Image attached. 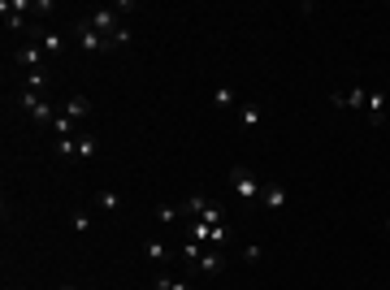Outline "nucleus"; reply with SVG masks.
Masks as SVG:
<instances>
[{"mask_svg": "<svg viewBox=\"0 0 390 290\" xmlns=\"http://www.w3.org/2000/svg\"><path fill=\"white\" fill-rule=\"evenodd\" d=\"M204 208H208V195H204V191H191V195L183 200V221H191V217L200 221V217H204Z\"/></svg>", "mask_w": 390, "mask_h": 290, "instance_id": "12", "label": "nucleus"}, {"mask_svg": "<svg viewBox=\"0 0 390 290\" xmlns=\"http://www.w3.org/2000/svg\"><path fill=\"white\" fill-rule=\"evenodd\" d=\"M191 273H208V278H213V273H221L225 269V255H221V247H213V251H200V260H195V264H187Z\"/></svg>", "mask_w": 390, "mask_h": 290, "instance_id": "8", "label": "nucleus"}, {"mask_svg": "<svg viewBox=\"0 0 390 290\" xmlns=\"http://www.w3.org/2000/svg\"><path fill=\"white\" fill-rule=\"evenodd\" d=\"M74 148H78V160H91V156H95V148H100V143H95V135H91V130H78Z\"/></svg>", "mask_w": 390, "mask_h": 290, "instance_id": "16", "label": "nucleus"}, {"mask_svg": "<svg viewBox=\"0 0 390 290\" xmlns=\"http://www.w3.org/2000/svg\"><path fill=\"white\" fill-rule=\"evenodd\" d=\"M130 39H135V35H130V26H118L109 35V48H130Z\"/></svg>", "mask_w": 390, "mask_h": 290, "instance_id": "20", "label": "nucleus"}, {"mask_svg": "<svg viewBox=\"0 0 390 290\" xmlns=\"http://www.w3.org/2000/svg\"><path fill=\"white\" fill-rule=\"evenodd\" d=\"M260 204H265L269 213H282V208H286V186L265 182V186H260Z\"/></svg>", "mask_w": 390, "mask_h": 290, "instance_id": "9", "label": "nucleus"}, {"mask_svg": "<svg viewBox=\"0 0 390 290\" xmlns=\"http://www.w3.org/2000/svg\"><path fill=\"white\" fill-rule=\"evenodd\" d=\"M183 217V204H160L156 208V221H178Z\"/></svg>", "mask_w": 390, "mask_h": 290, "instance_id": "21", "label": "nucleus"}, {"mask_svg": "<svg viewBox=\"0 0 390 290\" xmlns=\"http://www.w3.org/2000/svg\"><path fill=\"white\" fill-rule=\"evenodd\" d=\"M382 117H386V95H382L378 87H369V108H364V122H369V126H382Z\"/></svg>", "mask_w": 390, "mask_h": 290, "instance_id": "10", "label": "nucleus"}, {"mask_svg": "<svg viewBox=\"0 0 390 290\" xmlns=\"http://www.w3.org/2000/svg\"><path fill=\"white\" fill-rule=\"evenodd\" d=\"M83 22H87L91 30H100V35H104V39H109V35H113V30H118V26H122V22H118V13H113V9H91V13H87V18H83Z\"/></svg>", "mask_w": 390, "mask_h": 290, "instance_id": "5", "label": "nucleus"}, {"mask_svg": "<svg viewBox=\"0 0 390 290\" xmlns=\"http://www.w3.org/2000/svg\"><path fill=\"white\" fill-rule=\"evenodd\" d=\"M57 290H78V286H70V282H61V286H57Z\"/></svg>", "mask_w": 390, "mask_h": 290, "instance_id": "25", "label": "nucleus"}, {"mask_svg": "<svg viewBox=\"0 0 390 290\" xmlns=\"http://www.w3.org/2000/svg\"><path fill=\"white\" fill-rule=\"evenodd\" d=\"M386 230H390V217H386Z\"/></svg>", "mask_w": 390, "mask_h": 290, "instance_id": "26", "label": "nucleus"}, {"mask_svg": "<svg viewBox=\"0 0 390 290\" xmlns=\"http://www.w3.org/2000/svg\"><path fill=\"white\" fill-rule=\"evenodd\" d=\"M70 225H74L78 234H87V230H91V213H83V208H74V217H70Z\"/></svg>", "mask_w": 390, "mask_h": 290, "instance_id": "22", "label": "nucleus"}, {"mask_svg": "<svg viewBox=\"0 0 390 290\" xmlns=\"http://www.w3.org/2000/svg\"><path fill=\"white\" fill-rule=\"evenodd\" d=\"M230 186H234L239 204H252V200H260V186H265V182H260L248 165H234V169H230Z\"/></svg>", "mask_w": 390, "mask_h": 290, "instance_id": "1", "label": "nucleus"}, {"mask_svg": "<svg viewBox=\"0 0 390 290\" xmlns=\"http://www.w3.org/2000/svg\"><path fill=\"white\" fill-rule=\"evenodd\" d=\"M13 70H22V74L44 70V48H39V44H22L18 52H13Z\"/></svg>", "mask_w": 390, "mask_h": 290, "instance_id": "4", "label": "nucleus"}, {"mask_svg": "<svg viewBox=\"0 0 390 290\" xmlns=\"http://www.w3.org/2000/svg\"><path fill=\"white\" fill-rule=\"evenodd\" d=\"M74 139H78V135H74ZM74 139H57V156H61V160H74V156H78Z\"/></svg>", "mask_w": 390, "mask_h": 290, "instance_id": "24", "label": "nucleus"}, {"mask_svg": "<svg viewBox=\"0 0 390 290\" xmlns=\"http://www.w3.org/2000/svg\"><path fill=\"white\" fill-rule=\"evenodd\" d=\"M22 87L44 95V91H48V74H44V70H30V74H22Z\"/></svg>", "mask_w": 390, "mask_h": 290, "instance_id": "17", "label": "nucleus"}, {"mask_svg": "<svg viewBox=\"0 0 390 290\" xmlns=\"http://www.w3.org/2000/svg\"><path fill=\"white\" fill-rule=\"evenodd\" d=\"M260 260H265V247H260V243H248V247H243V264H260Z\"/></svg>", "mask_w": 390, "mask_h": 290, "instance_id": "23", "label": "nucleus"}, {"mask_svg": "<svg viewBox=\"0 0 390 290\" xmlns=\"http://www.w3.org/2000/svg\"><path fill=\"white\" fill-rule=\"evenodd\" d=\"M30 44H39L48 57H57V52H65V35L61 30H44L39 22H30Z\"/></svg>", "mask_w": 390, "mask_h": 290, "instance_id": "3", "label": "nucleus"}, {"mask_svg": "<svg viewBox=\"0 0 390 290\" xmlns=\"http://www.w3.org/2000/svg\"><path fill=\"white\" fill-rule=\"evenodd\" d=\"M334 104L364 113V108H369V87H364V83H355V91H347V95H334Z\"/></svg>", "mask_w": 390, "mask_h": 290, "instance_id": "11", "label": "nucleus"}, {"mask_svg": "<svg viewBox=\"0 0 390 290\" xmlns=\"http://www.w3.org/2000/svg\"><path fill=\"white\" fill-rule=\"evenodd\" d=\"M61 113H65V117H74V122H83V117H91V100H87V95H70Z\"/></svg>", "mask_w": 390, "mask_h": 290, "instance_id": "13", "label": "nucleus"}, {"mask_svg": "<svg viewBox=\"0 0 390 290\" xmlns=\"http://www.w3.org/2000/svg\"><path fill=\"white\" fill-rule=\"evenodd\" d=\"M95 204H100L104 213H118V208H122V195H118V191H95Z\"/></svg>", "mask_w": 390, "mask_h": 290, "instance_id": "19", "label": "nucleus"}, {"mask_svg": "<svg viewBox=\"0 0 390 290\" xmlns=\"http://www.w3.org/2000/svg\"><path fill=\"white\" fill-rule=\"evenodd\" d=\"M213 104H217V113H234V91L230 87H217L213 91Z\"/></svg>", "mask_w": 390, "mask_h": 290, "instance_id": "18", "label": "nucleus"}, {"mask_svg": "<svg viewBox=\"0 0 390 290\" xmlns=\"http://www.w3.org/2000/svg\"><path fill=\"white\" fill-rule=\"evenodd\" d=\"M143 255H148L152 264H169V260H174V251L160 243V238H148V243H143Z\"/></svg>", "mask_w": 390, "mask_h": 290, "instance_id": "14", "label": "nucleus"}, {"mask_svg": "<svg viewBox=\"0 0 390 290\" xmlns=\"http://www.w3.org/2000/svg\"><path fill=\"white\" fill-rule=\"evenodd\" d=\"M148 290H195V286H191L187 278H165V273H156Z\"/></svg>", "mask_w": 390, "mask_h": 290, "instance_id": "15", "label": "nucleus"}, {"mask_svg": "<svg viewBox=\"0 0 390 290\" xmlns=\"http://www.w3.org/2000/svg\"><path fill=\"white\" fill-rule=\"evenodd\" d=\"M78 48H83V52H113L109 39L100 35V30H91L87 22H78Z\"/></svg>", "mask_w": 390, "mask_h": 290, "instance_id": "6", "label": "nucleus"}, {"mask_svg": "<svg viewBox=\"0 0 390 290\" xmlns=\"http://www.w3.org/2000/svg\"><path fill=\"white\" fill-rule=\"evenodd\" d=\"M18 104H22V108L30 113V122H39V126H53V122H57V108L48 104V100H44L39 91H26V87H22V95H18Z\"/></svg>", "mask_w": 390, "mask_h": 290, "instance_id": "2", "label": "nucleus"}, {"mask_svg": "<svg viewBox=\"0 0 390 290\" xmlns=\"http://www.w3.org/2000/svg\"><path fill=\"white\" fill-rule=\"evenodd\" d=\"M234 122L243 126V130H260V126H265V108H260V104H239Z\"/></svg>", "mask_w": 390, "mask_h": 290, "instance_id": "7", "label": "nucleus"}]
</instances>
